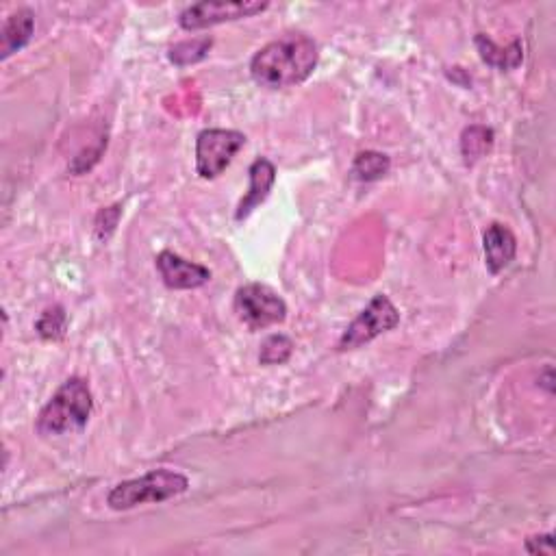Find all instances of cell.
<instances>
[{
	"mask_svg": "<svg viewBox=\"0 0 556 556\" xmlns=\"http://www.w3.org/2000/svg\"><path fill=\"white\" fill-rule=\"evenodd\" d=\"M318 46L307 35L289 33L263 46L250 61V74L261 87L281 90L307 81L318 66Z\"/></svg>",
	"mask_w": 556,
	"mask_h": 556,
	"instance_id": "obj_1",
	"label": "cell"
},
{
	"mask_svg": "<svg viewBox=\"0 0 556 556\" xmlns=\"http://www.w3.org/2000/svg\"><path fill=\"white\" fill-rule=\"evenodd\" d=\"M94 411V396L83 378H70L37 417V431L42 435H63L79 431L90 422Z\"/></svg>",
	"mask_w": 556,
	"mask_h": 556,
	"instance_id": "obj_2",
	"label": "cell"
},
{
	"mask_svg": "<svg viewBox=\"0 0 556 556\" xmlns=\"http://www.w3.org/2000/svg\"><path fill=\"white\" fill-rule=\"evenodd\" d=\"M189 489L187 476L172 470H153L142 478L126 480L109 491L107 504L113 511H129L146 502H166L185 494Z\"/></svg>",
	"mask_w": 556,
	"mask_h": 556,
	"instance_id": "obj_3",
	"label": "cell"
},
{
	"mask_svg": "<svg viewBox=\"0 0 556 556\" xmlns=\"http://www.w3.org/2000/svg\"><path fill=\"white\" fill-rule=\"evenodd\" d=\"M246 144V135L226 129H207L196 139V172L202 179H216L231 166Z\"/></svg>",
	"mask_w": 556,
	"mask_h": 556,
	"instance_id": "obj_4",
	"label": "cell"
},
{
	"mask_svg": "<svg viewBox=\"0 0 556 556\" xmlns=\"http://www.w3.org/2000/svg\"><path fill=\"white\" fill-rule=\"evenodd\" d=\"M235 311L250 331H261L272 324H281L287 318L285 300L270 287L252 283L235 294Z\"/></svg>",
	"mask_w": 556,
	"mask_h": 556,
	"instance_id": "obj_5",
	"label": "cell"
},
{
	"mask_svg": "<svg viewBox=\"0 0 556 556\" xmlns=\"http://www.w3.org/2000/svg\"><path fill=\"white\" fill-rule=\"evenodd\" d=\"M400 322L398 309L391 305V300L383 294H378L368 309H363L359 313V318L352 322L346 333L339 339V350H355L361 348L368 341L376 339L378 335H383L391 328H396Z\"/></svg>",
	"mask_w": 556,
	"mask_h": 556,
	"instance_id": "obj_6",
	"label": "cell"
},
{
	"mask_svg": "<svg viewBox=\"0 0 556 556\" xmlns=\"http://www.w3.org/2000/svg\"><path fill=\"white\" fill-rule=\"evenodd\" d=\"M265 9H268V3H226V0H220V3H209V0H205V3H196L192 7H187L179 16V24L185 31H200V29L216 27V24L222 22L252 18Z\"/></svg>",
	"mask_w": 556,
	"mask_h": 556,
	"instance_id": "obj_7",
	"label": "cell"
},
{
	"mask_svg": "<svg viewBox=\"0 0 556 556\" xmlns=\"http://www.w3.org/2000/svg\"><path fill=\"white\" fill-rule=\"evenodd\" d=\"M157 270L170 289H198L211 281V272L200 263H192L170 250L157 257Z\"/></svg>",
	"mask_w": 556,
	"mask_h": 556,
	"instance_id": "obj_8",
	"label": "cell"
},
{
	"mask_svg": "<svg viewBox=\"0 0 556 556\" xmlns=\"http://www.w3.org/2000/svg\"><path fill=\"white\" fill-rule=\"evenodd\" d=\"M248 176H250V187H248L246 196L242 198V202H239V207H237V213H235L237 220L248 218L250 213L255 211L261 205V202L270 196L272 185L276 181V168H274V163L270 159L259 157L250 166Z\"/></svg>",
	"mask_w": 556,
	"mask_h": 556,
	"instance_id": "obj_9",
	"label": "cell"
},
{
	"mask_svg": "<svg viewBox=\"0 0 556 556\" xmlns=\"http://www.w3.org/2000/svg\"><path fill=\"white\" fill-rule=\"evenodd\" d=\"M515 235L504 224H491L485 233V259L491 274H500L515 259Z\"/></svg>",
	"mask_w": 556,
	"mask_h": 556,
	"instance_id": "obj_10",
	"label": "cell"
},
{
	"mask_svg": "<svg viewBox=\"0 0 556 556\" xmlns=\"http://www.w3.org/2000/svg\"><path fill=\"white\" fill-rule=\"evenodd\" d=\"M35 31V16L31 9H18L3 24V37H0V59H9L20 48L31 42Z\"/></svg>",
	"mask_w": 556,
	"mask_h": 556,
	"instance_id": "obj_11",
	"label": "cell"
},
{
	"mask_svg": "<svg viewBox=\"0 0 556 556\" xmlns=\"http://www.w3.org/2000/svg\"><path fill=\"white\" fill-rule=\"evenodd\" d=\"M474 42L480 53V59L498 70H515L524 61V46L520 40H515L507 48H500L494 44V40H489L485 33H478Z\"/></svg>",
	"mask_w": 556,
	"mask_h": 556,
	"instance_id": "obj_12",
	"label": "cell"
},
{
	"mask_svg": "<svg viewBox=\"0 0 556 556\" xmlns=\"http://www.w3.org/2000/svg\"><path fill=\"white\" fill-rule=\"evenodd\" d=\"M491 146H494V131L487 126H470L461 135V153L465 157L467 166H472L478 159H483Z\"/></svg>",
	"mask_w": 556,
	"mask_h": 556,
	"instance_id": "obj_13",
	"label": "cell"
},
{
	"mask_svg": "<svg viewBox=\"0 0 556 556\" xmlns=\"http://www.w3.org/2000/svg\"><path fill=\"white\" fill-rule=\"evenodd\" d=\"M391 168V159L383 153H376V150H365V153H359L355 157V163H352V176L357 181H378L389 172Z\"/></svg>",
	"mask_w": 556,
	"mask_h": 556,
	"instance_id": "obj_14",
	"label": "cell"
},
{
	"mask_svg": "<svg viewBox=\"0 0 556 556\" xmlns=\"http://www.w3.org/2000/svg\"><path fill=\"white\" fill-rule=\"evenodd\" d=\"M66 328H68V315H66V309L59 305L46 309L42 313V318L35 324L37 335L46 341L61 339L63 335H66Z\"/></svg>",
	"mask_w": 556,
	"mask_h": 556,
	"instance_id": "obj_15",
	"label": "cell"
},
{
	"mask_svg": "<svg viewBox=\"0 0 556 556\" xmlns=\"http://www.w3.org/2000/svg\"><path fill=\"white\" fill-rule=\"evenodd\" d=\"M213 40L211 37H200V40L181 42L170 48V61L176 66H189V63H198L207 57Z\"/></svg>",
	"mask_w": 556,
	"mask_h": 556,
	"instance_id": "obj_16",
	"label": "cell"
},
{
	"mask_svg": "<svg viewBox=\"0 0 556 556\" xmlns=\"http://www.w3.org/2000/svg\"><path fill=\"white\" fill-rule=\"evenodd\" d=\"M294 352V341L287 335H272L263 341L259 361L263 365H281L285 363Z\"/></svg>",
	"mask_w": 556,
	"mask_h": 556,
	"instance_id": "obj_17",
	"label": "cell"
},
{
	"mask_svg": "<svg viewBox=\"0 0 556 556\" xmlns=\"http://www.w3.org/2000/svg\"><path fill=\"white\" fill-rule=\"evenodd\" d=\"M118 220H120V207H109L100 211L96 218V235L105 229V224H107V235H111L113 229H116Z\"/></svg>",
	"mask_w": 556,
	"mask_h": 556,
	"instance_id": "obj_18",
	"label": "cell"
},
{
	"mask_svg": "<svg viewBox=\"0 0 556 556\" xmlns=\"http://www.w3.org/2000/svg\"><path fill=\"white\" fill-rule=\"evenodd\" d=\"M526 550L530 554H554V535H539V537H530L526 541Z\"/></svg>",
	"mask_w": 556,
	"mask_h": 556,
	"instance_id": "obj_19",
	"label": "cell"
}]
</instances>
